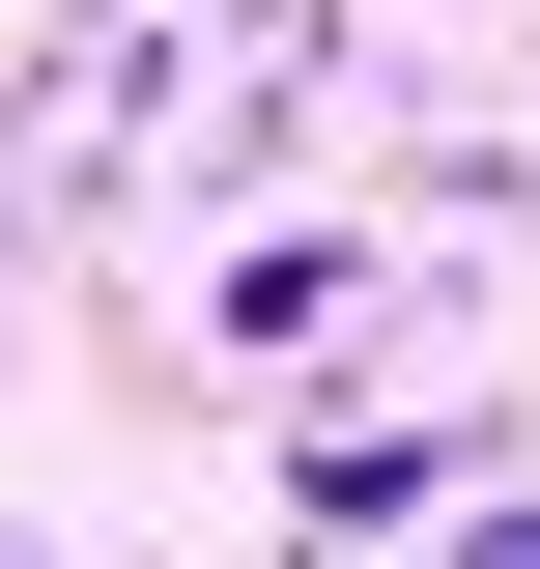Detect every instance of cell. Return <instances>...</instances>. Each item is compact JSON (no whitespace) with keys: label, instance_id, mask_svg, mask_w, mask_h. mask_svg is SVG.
I'll return each mask as SVG.
<instances>
[{"label":"cell","instance_id":"6da1fadb","mask_svg":"<svg viewBox=\"0 0 540 569\" xmlns=\"http://www.w3.org/2000/svg\"><path fill=\"white\" fill-rule=\"evenodd\" d=\"M456 569H540V485H483V512H456Z\"/></svg>","mask_w":540,"mask_h":569}]
</instances>
